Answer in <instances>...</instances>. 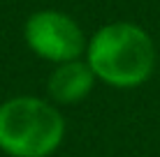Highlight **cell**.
I'll list each match as a JSON object with an SVG mask.
<instances>
[{
	"label": "cell",
	"instance_id": "2",
	"mask_svg": "<svg viewBox=\"0 0 160 157\" xmlns=\"http://www.w3.org/2000/svg\"><path fill=\"white\" fill-rule=\"evenodd\" d=\"M65 136V118L51 102L21 95L0 104V150L9 157H49Z\"/></svg>",
	"mask_w": 160,
	"mask_h": 157
},
{
	"label": "cell",
	"instance_id": "3",
	"mask_svg": "<svg viewBox=\"0 0 160 157\" xmlns=\"http://www.w3.org/2000/svg\"><path fill=\"white\" fill-rule=\"evenodd\" d=\"M26 44L35 56L51 62L79 60L86 53L88 39L72 16L56 9H40L30 14L23 25Z\"/></svg>",
	"mask_w": 160,
	"mask_h": 157
},
{
	"label": "cell",
	"instance_id": "4",
	"mask_svg": "<svg viewBox=\"0 0 160 157\" xmlns=\"http://www.w3.org/2000/svg\"><path fill=\"white\" fill-rule=\"evenodd\" d=\"M95 74L86 60H68L58 62L49 74L47 93L58 104H77L93 90Z\"/></svg>",
	"mask_w": 160,
	"mask_h": 157
},
{
	"label": "cell",
	"instance_id": "1",
	"mask_svg": "<svg viewBox=\"0 0 160 157\" xmlns=\"http://www.w3.org/2000/svg\"><path fill=\"white\" fill-rule=\"evenodd\" d=\"M156 44L137 23L114 21L102 25L86 46V62L98 81L114 88H137L156 69Z\"/></svg>",
	"mask_w": 160,
	"mask_h": 157
}]
</instances>
